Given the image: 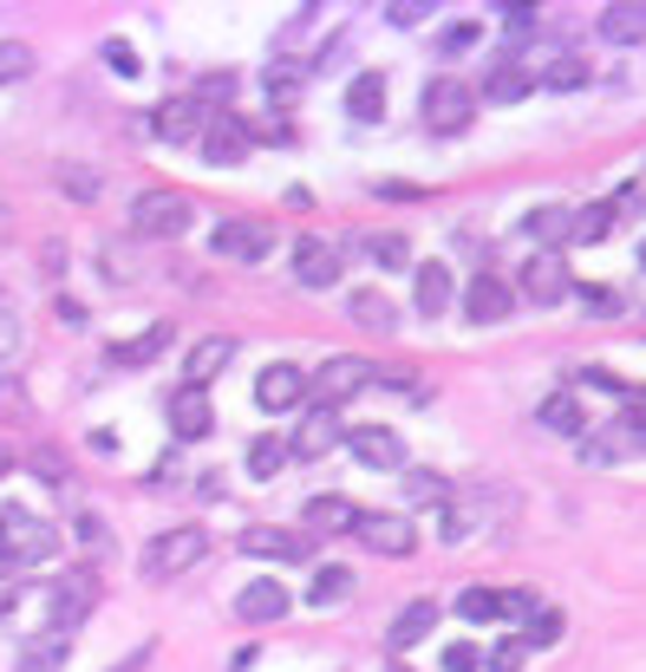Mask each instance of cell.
<instances>
[{
  "mask_svg": "<svg viewBox=\"0 0 646 672\" xmlns=\"http://www.w3.org/2000/svg\"><path fill=\"white\" fill-rule=\"evenodd\" d=\"M210 555V535L197 523H183V529H163L157 542H144V555H138V568H144V582H177L183 568H197Z\"/></svg>",
  "mask_w": 646,
  "mask_h": 672,
  "instance_id": "1",
  "label": "cell"
},
{
  "mask_svg": "<svg viewBox=\"0 0 646 672\" xmlns=\"http://www.w3.org/2000/svg\"><path fill=\"white\" fill-rule=\"evenodd\" d=\"M190 223H197V203L183 190H138L131 196V235H144V242H170Z\"/></svg>",
  "mask_w": 646,
  "mask_h": 672,
  "instance_id": "2",
  "label": "cell"
},
{
  "mask_svg": "<svg viewBox=\"0 0 646 672\" xmlns=\"http://www.w3.org/2000/svg\"><path fill=\"white\" fill-rule=\"evenodd\" d=\"M0 548H7L20 568L53 562V555H60V529L46 523V516H27L20 503H7V510H0Z\"/></svg>",
  "mask_w": 646,
  "mask_h": 672,
  "instance_id": "3",
  "label": "cell"
},
{
  "mask_svg": "<svg viewBox=\"0 0 646 672\" xmlns=\"http://www.w3.org/2000/svg\"><path fill=\"white\" fill-rule=\"evenodd\" d=\"M372 378H379V366H372V360H359V353H340V360H327L320 373H307V398H320L327 412H340V405H347V398H359Z\"/></svg>",
  "mask_w": 646,
  "mask_h": 672,
  "instance_id": "4",
  "label": "cell"
},
{
  "mask_svg": "<svg viewBox=\"0 0 646 672\" xmlns=\"http://www.w3.org/2000/svg\"><path fill=\"white\" fill-rule=\"evenodd\" d=\"M470 118H477V92L464 85V78H431L425 85V125L437 138H457V131H470Z\"/></svg>",
  "mask_w": 646,
  "mask_h": 672,
  "instance_id": "5",
  "label": "cell"
},
{
  "mask_svg": "<svg viewBox=\"0 0 646 672\" xmlns=\"http://www.w3.org/2000/svg\"><path fill=\"white\" fill-rule=\"evenodd\" d=\"M46 620H53V633H72L92 607H98V568H72L60 588H46Z\"/></svg>",
  "mask_w": 646,
  "mask_h": 672,
  "instance_id": "6",
  "label": "cell"
},
{
  "mask_svg": "<svg viewBox=\"0 0 646 672\" xmlns=\"http://www.w3.org/2000/svg\"><path fill=\"white\" fill-rule=\"evenodd\" d=\"M340 275H347V255H340L333 242H320V235H300V242H294V281H300V288L327 295V288H340Z\"/></svg>",
  "mask_w": 646,
  "mask_h": 672,
  "instance_id": "7",
  "label": "cell"
},
{
  "mask_svg": "<svg viewBox=\"0 0 646 672\" xmlns=\"http://www.w3.org/2000/svg\"><path fill=\"white\" fill-rule=\"evenodd\" d=\"M144 125H150V138H157V145H197L210 118H203V105L183 92V98H163V105H157Z\"/></svg>",
  "mask_w": 646,
  "mask_h": 672,
  "instance_id": "8",
  "label": "cell"
},
{
  "mask_svg": "<svg viewBox=\"0 0 646 672\" xmlns=\"http://www.w3.org/2000/svg\"><path fill=\"white\" fill-rule=\"evenodd\" d=\"M353 535L372 548V555H412V548H419L412 523H405V516H392V510H359Z\"/></svg>",
  "mask_w": 646,
  "mask_h": 672,
  "instance_id": "9",
  "label": "cell"
},
{
  "mask_svg": "<svg viewBox=\"0 0 646 672\" xmlns=\"http://www.w3.org/2000/svg\"><path fill=\"white\" fill-rule=\"evenodd\" d=\"M197 145H203V157H210L215 170H229V163H242V157H248V145H255V138H248V118L215 111L210 125H203V138H197Z\"/></svg>",
  "mask_w": 646,
  "mask_h": 672,
  "instance_id": "10",
  "label": "cell"
},
{
  "mask_svg": "<svg viewBox=\"0 0 646 672\" xmlns=\"http://www.w3.org/2000/svg\"><path fill=\"white\" fill-rule=\"evenodd\" d=\"M347 450H353L366 470H405V438L392 425H353L347 431Z\"/></svg>",
  "mask_w": 646,
  "mask_h": 672,
  "instance_id": "11",
  "label": "cell"
},
{
  "mask_svg": "<svg viewBox=\"0 0 646 672\" xmlns=\"http://www.w3.org/2000/svg\"><path fill=\"white\" fill-rule=\"evenodd\" d=\"M242 555H268V562H314V535H294V529H242V542H235Z\"/></svg>",
  "mask_w": 646,
  "mask_h": 672,
  "instance_id": "12",
  "label": "cell"
},
{
  "mask_svg": "<svg viewBox=\"0 0 646 672\" xmlns=\"http://www.w3.org/2000/svg\"><path fill=\"white\" fill-rule=\"evenodd\" d=\"M255 405H262V412H294V405H307V373L287 366V360L262 366V378H255Z\"/></svg>",
  "mask_w": 646,
  "mask_h": 672,
  "instance_id": "13",
  "label": "cell"
},
{
  "mask_svg": "<svg viewBox=\"0 0 646 672\" xmlns=\"http://www.w3.org/2000/svg\"><path fill=\"white\" fill-rule=\"evenodd\" d=\"M587 463H621V457H646V418H614L607 431H601V445H581Z\"/></svg>",
  "mask_w": 646,
  "mask_h": 672,
  "instance_id": "14",
  "label": "cell"
},
{
  "mask_svg": "<svg viewBox=\"0 0 646 672\" xmlns=\"http://www.w3.org/2000/svg\"><path fill=\"white\" fill-rule=\"evenodd\" d=\"M222 366H235V333H210V340H197V346L183 353V385L203 392Z\"/></svg>",
  "mask_w": 646,
  "mask_h": 672,
  "instance_id": "15",
  "label": "cell"
},
{
  "mask_svg": "<svg viewBox=\"0 0 646 672\" xmlns=\"http://www.w3.org/2000/svg\"><path fill=\"white\" fill-rule=\"evenodd\" d=\"M235 620H248V627H275L287 620V588L282 582H248V588H235Z\"/></svg>",
  "mask_w": 646,
  "mask_h": 672,
  "instance_id": "16",
  "label": "cell"
},
{
  "mask_svg": "<svg viewBox=\"0 0 646 672\" xmlns=\"http://www.w3.org/2000/svg\"><path fill=\"white\" fill-rule=\"evenodd\" d=\"M170 431L183 438V445H197V438H210L215 431V412H210V392H170Z\"/></svg>",
  "mask_w": 646,
  "mask_h": 672,
  "instance_id": "17",
  "label": "cell"
},
{
  "mask_svg": "<svg viewBox=\"0 0 646 672\" xmlns=\"http://www.w3.org/2000/svg\"><path fill=\"white\" fill-rule=\"evenodd\" d=\"M522 295L536 300V307H555V300L574 295V275L555 262V255H536V262L522 268Z\"/></svg>",
  "mask_w": 646,
  "mask_h": 672,
  "instance_id": "18",
  "label": "cell"
},
{
  "mask_svg": "<svg viewBox=\"0 0 646 672\" xmlns=\"http://www.w3.org/2000/svg\"><path fill=\"white\" fill-rule=\"evenodd\" d=\"M484 516H490V497H451V503L437 510V542H444V548H457V542H470Z\"/></svg>",
  "mask_w": 646,
  "mask_h": 672,
  "instance_id": "19",
  "label": "cell"
},
{
  "mask_svg": "<svg viewBox=\"0 0 646 672\" xmlns=\"http://www.w3.org/2000/svg\"><path fill=\"white\" fill-rule=\"evenodd\" d=\"M275 248V228L268 223H222L215 228V255H229V262H262Z\"/></svg>",
  "mask_w": 646,
  "mask_h": 672,
  "instance_id": "20",
  "label": "cell"
},
{
  "mask_svg": "<svg viewBox=\"0 0 646 672\" xmlns=\"http://www.w3.org/2000/svg\"><path fill=\"white\" fill-rule=\"evenodd\" d=\"M509 307H516V288H509V281H497V275H477V281L464 288V313H470L477 327H497Z\"/></svg>",
  "mask_w": 646,
  "mask_h": 672,
  "instance_id": "21",
  "label": "cell"
},
{
  "mask_svg": "<svg viewBox=\"0 0 646 672\" xmlns=\"http://www.w3.org/2000/svg\"><path fill=\"white\" fill-rule=\"evenodd\" d=\"M431 627H437V600H405L399 614H392V627H385V647L392 653H405V647H419Z\"/></svg>",
  "mask_w": 646,
  "mask_h": 672,
  "instance_id": "22",
  "label": "cell"
},
{
  "mask_svg": "<svg viewBox=\"0 0 646 672\" xmlns=\"http://www.w3.org/2000/svg\"><path fill=\"white\" fill-rule=\"evenodd\" d=\"M340 438H347V431H340V412H327V405H314V412H307V425H300V431H294V457H327V450L340 445Z\"/></svg>",
  "mask_w": 646,
  "mask_h": 672,
  "instance_id": "23",
  "label": "cell"
},
{
  "mask_svg": "<svg viewBox=\"0 0 646 672\" xmlns=\"http://www.w3.org/2000/svg\"><path fill=\"white\" fill-rule=\"evenodd\" d=\"M347 118L353 125H379L385 118V73H359L347 85Z\"/></svg>",
  "mask_w": 646,
  "mask_h": 672,
  "instance_id": "24",
  "label": "cell"
},
{
  "mask_svg": "<svg viewBox=\"0 0 646 672\" xmlns=\"http://www.w3.org/2000/svg\"><path fill=\"white\" fill-rule=\"evenodd\" d=\"M601 40H614V46H634V40H646V7H634V0H614V7H601Z\"/></svg>",
  "mask_w": 646,
  "mask_h": 672,
  "instance_id": "25",
  "label": "cell"
},
{
  "mask_svg": "<svg viewBox=\"0 0 646 672\" xmlns=\"http://www.w3.org/2000/svg\"><path fill=\"white\" fill-rule=\"evenodd\" d=\"M347 313H353L359 327H372V333H399V307H392V295H379V288H353Z\"/></svg>",
  "mask_w": 646,
  "mask_h": 672,
  "instance_id": "26",
  "label": "cell"
},
{
  "mask_svg": "<svg viewBox=\"0 0 646 672\" xmlns=\"http://www.w3.org/2000/svg\"><path fill=\"white\" fill-rule=\"evenodd\" d=\"M529 92H536V73H522L516 60H502V66H490V78H484L477 98H490V105H516V98H529Z\"/></svg>",
  "mask_w": 646,
  "mask_h": 672,
  "instance_id": "27",
  "label": "cell"
},
{
  "mask_svg": "<svg viewBox=\"0 0 646 672\" xmlns=\"http://www.w3.org/2000/svg\"><path fill=\"white\" fill-rule=\"evenodd\" d=\"M353 523H359V510L347 497H307V529L314 535H347Z\"/></svg>",
  "mask_w": 646,
  "mask_h": 672,
  "instance_id": "28",
  "label": "cell"
},
{
  "mask_svg": "<svg viewBox=\"0 0 646 672\" xmlns=\"http://www.w3.org/2000/svg\"><path fill=\"white\" fill-rule=\"evenodd\" d=\"M412 281H419V313L437 320V313L451 307V268H444V262H419V275H412Z\"/></svg>",
  "mask_w": 646,
  "mask_h": 672,
  "instance_id": "29",
  "label": "cell"
},
{
  "mask_svg": "<svg viewBox=\"0 0 646 672\" xmlns=\"http://www.w3.org/2000/svg\"><path fill=\"white\" fill-rule=\"evenodd\" d=\"M542 425H549L555 438H581V431H587V418H581L574 392H549V398H542Z\"/></svg>",
  "mask_w": 646,
  "mask_h": 672,
  "instance_id": "30",
  "label": "cell"
},
{
  "mask_svg": "<svg viewBox=\"0 0 646 672\" xmlns=\"http://www.w3.org/2000/svg\"><path fill=\"white\" fill-rule=\"evenodd\" d=\"M314 607H340V600H353V568H333V562H320L314 568V588H307Z\"/></svg>",
  "mask_w": 646,
  "mask_h": 672,
  "instance_id": "31",
  "label": "cell"
},
{
  "mask_svg": "<svg viewBox=\"0 0 646 672\" xmlns=\"http://www.w3.org/2000/svg\"><path fill=\"white\" fill-rule=\"evenodd\" d=\"M287 457H294V450H287V438H248V477H255V483L282 477Z\"/></svg>",
  "mask_w": 646,
  "mask_h": 672,
  "instance_id": "32",
  "label": "cell"
},
{
  "mask_svg": "<svg viewBox=\"0 0 646 672\" xmlns=\"http://www.w3.org/2000/svg\"><path fill=\"white\" fill-rule=\"evenodd\" d=\"M607 228H614V203H594V210H574V223H569V242H581V248H594V242H607Z\"/></svg>",
  "mask_w": 646,
  "mask_h": 672,
  "instance_id": "33",
  "label": "cell"
},
{
  "mask_svg": "<svg viewBox=\"0 0 646 672\" xmlns=\"http://www.w3.org/2000/svg\"><path fill=\"white\" fill-rule=\"evenodd\" d=\"M170 333H177V327H150L144 340H131V346H118L112 360H118V366H150V360H163V353H170Z\"/></svg>",
  "mask_w": 646,
  "mask_h": 672,
  "instance_id": "34",
  "label": "cell"
},
{
  "mask_svg": "<svg viewBox=\"0 0 646 672\" xmlns=\"http://www.w3.org/2000/svg\"><path fill=\"white\" fill-rule=\"evenodd\" d=\"M405 503H425V510H444L451 503V483L437 470H405Z\"/></svg>",
  "mask_w": 646,
  "mask_h": 672,
  "instance_id": "35",
  "label": "cell"
},
{
  "mask_svg": "<svg viewBox=\"0 0 646 672\" xmlns=\"http://www.w3.org/2000/svg\"><path fill=\"white\" fill-rule=\"evenodd\" d=\"M569 223H574V210H562V203H542V210H529V235L536 242H569Z\"/></svg>",
  "mask_w": 646,
  "mask_h": 672,
  "instance_id": "36",
  "label": "cell"
},
{
  "mask_svg": "<svg viewBox=\"0 0 646 672\" xmlns=\"http://www.w3.org/2000/svg\"><path fill=\"white\" fill-rule=\"evenodd\" d=\"M366 255H372V262H379L385 275H399V268H412V242H405L399 228H392V235H372V242H366Z\"/></svg>",
  "mask_w": 646,
  "mask_h": 672,
  "instance_id": "37",
  "label": "cell"
},
{
  "mask_svg": "<svg viewBox=\"0 0 646 672\" xmlns=\"http://www.w3.org/2000/svg\"><path fill=\"white\" fill-rule=\"evenodd\" d=\"M20 346H27V327H20V307L0 295V373L20 360Z\"/></svg>",
  "mask_w": 646,
  "mask_h": 672,
  "instance_id": "38",
  "label": "cell"
},
{
  "mask_svg": "<svg viewBox=\"0 0 646 672\" xmlns=\"http://www.w3.org/2000/svg\"><path fill=\"white\" fill-rule=\"evenodd\" d=\"M235 92H242V78L235 73H203L197 85H190V98L210 111V105H235Z\"/></svg>",
  "mask_w": 646,
  "mask_h": 672,
  "instance_id": "39",
  "label": "cell"
},
{
  "mask_svg": "<svg viewBox=\"0 0 646 672\" xmlns=\"http://www.w3.org/2000/svg\"><path fill=\"white\" fill-rule=\"evenodd\" d=\"M66 666V633H46L33 640V653H20V672H60Z\"/></svg>",
  "mask_w": 646,
  "mask_h": 672,
  "instance_id": "40",
  "label": "cell"
},
{
  "mask_svg": "<svg viewBox=\"0 0 646 672\" xmlns=\"http://www.w3.org/2000/svg\"><path fill=\"white\" fill-rule=\"evenodd\" d=\"M562 627H569V620H562L555 607H542L536 620H522V647H555V640H562Z\"/></svg>",
  "mask_w": 646,
  "mask_h": 672,
  "instance_id": "41",
  "label": "cell"
},
{
  "mask_svg": "<svg viewBox=\"0 0 646 672\" xmlns=\"http://www.w3.org/2000/svg\"><path fill=\"white\" fill-rule=\"evenodd\" d=\"M536 85H549V92H574V85H587V60H574V53H562L549 73L536 78Z\"/></svg>",
  "mask_w": 646,
  "mask_h": 672,
  "instance_id": "42",
  "label": "cell"
},
{
  "mask_svg": "<svg viewBox=\"0 0 646 672\" xmlns=\"http://www.w3.org/2000/svg\"><path fill=\"white\" fill-rule=\"evenodd\" d=\"M27 73H33V46L27 40H0V85H13Z\"/></svg>",
  "mask_w": 646,
  "mask_h": 672,
  "instance_id": "43",
  "label": "cell"
},
{
  "mask_svg": "<svg viewBox=\"0 0 646 672\" xmlns=\"http://www.w3.org/2000/svg\"><path fill=\"white\" fill-rule=\"evenodd\" d=\"M98 60H105L118 78H138L144 73V60H138V46H131V40H105V46H98Z\"/></svg>",
  "mask_w": 646,
  "mask_h": 672,
  "instance_id": "44",
  "label": "cell"
},
{
  "mask_svg": "<svg viewBox=\"0 0 646 672\" xmlns=\"http://www.w3.org/2000/svg\"><path fill=\"white\" fill-rule=\"evenodd\" d=\"M497 614H509V620H536V614H542V595H536V588H502Z\"/></svg>",
  "mask_w": 646,
  "mask_h": 672,
  "instance_id": "45",
  "label": "cell"
},
{
  "mask_svg": "<svg viewBox=\"0 0 646 672\" xmlns=\"http://www.w3.org/2000/svg\"><path fill=\"white\" fill-rule=\"evenodd\" d=\"M72 535H78L92 555H105V548H112V529H105V516H92V510H78V516H72Z\"/></svg>",
  "mask_w": 646,
  "mask_h": 672,
  "instance_id": "46",
  "label": "cell"
},
{
  "mask_svg": "<svg viewBox=\"0 0 646 672\" xmlns=\"http://www.w3.org/2000/svg\"><path fill=\"white\" fill-rule=\"evenodd\" d=\"M457 614H464V620H497V588H464V595H457Z\"/></svg>",
  "mask_w": 646,
  "mask_h": 672,
  "instance_id": "47",
  "label": "cell"
},
{
  "mask_svg": "<svg viewBox=\"0 0 646 672\" xmlns=\"http://www.w3.org/2000/svg\"><path fill=\"white\" fill-rule=\"evenodd\" d=\"M502 33H516V40H529L536 26H542V7H497Z\"/></svg>",
  "mask_w": 646,
  "mask_h": 672,
  "instance_id": "48",
  "label": "cell"
},
{
  "mask_svg": "<svg viewBox=\"0 0 646 672\" xmlns=\"http://www.w3.org/2000/svg\"><path fill=\"white\" fill-rule=\"evenodd\" d=\"M431 13H437L431 0H385V20H392V26H419V20H431Z\"/></svg>",
  "mask_w": 646,
  "mask_h": 672,
  "instance_id": "49",
  "label": "cell"
},
{
  "mask_svg": "<svg viewBox=\"0 0 646 672\" xmlns=\"http://www.w3.org/2000/svg\"><path fill=\"white\" fill-rule=\"evenodd\" d=\"M484 672H522V640H502L484 653Z\"/></svg>",
  "mask_w": 646,
  "mask_h": 672,
  "instance_id": "50",
  "label": "cell"
},
{
  "mask_svg": "<svg viewBox=\"0 0 646 672\" xmlns=\"http://www.w3.org/2000/svg\"><path fill=\"white\" fill-rule=\"evenodd\" d=\"M444 672H484V653L470 640H457V647H444Z\"/></svg>",
  "mask_w": 646,
  "mask_h": 672,
  "instance_id": "51",
  "label": "cell"
},
{
  "mask_svg": "<svg viewBox=\"0 0 646 672\" xmlns=\"http://www.w3.org/2000/svg\"><path fill=\"white\" fill-rule=\"evenodd\" d=\"M574 295L587 300L594 313H621V295H614V288H594V281H574Z\"/></svg>",
  "mask_w": 646,
  "mask_h": 672,
  "instance_id": "52",
  "label": "cell"
},
{
  "mask_svg": "<svg viewBox=\"0 0 646 672\" xmlns=\"http://www.w3.org/2000/svg\"><path fill=\"white\" fill-rule=\"evenodd\" d=\"M60 190H66L72 203H92V196H98V177H92V170H66V183H60Z\"/></svg>",
  "mask_w": 646,
  "mask_h": 672,
  "instance_id": "53",
  "label": "cell"
},
{
  "mask_svg": "<svg viewBox=\"0 0 646 672\" xmlns=\"http://www.w3.org/2000/svg\"><path fill=\"white\" fill-rule=\"evenodd\" d=\"M294 85H300V66H275V73H268V92H275V98H294Z\"/></svg>",
  "mask_w": 646,
  "mask_h": 672,
  "instance_id": "54",
  "label": "cell"
},
{
  "mask_svg": "<svg viewBox=\"0 0 646 672\" xmlns=\"http://www.w3.org/2000/svg\"><path fill=\"white\" fill-rule=\"evenodd\" d=\"M33 470H40V477H53V483H66V463H60V450H33Z\"/></svg>",
  "mask_w": 646,
  "mask_h": 672,
  "instance_id": "55",
  "label": "cell"
},
{
  "mask_svg": "<svg viewBox=\"0 0 646 672\" xmlns=\"http://www.w3.org/2000/svg\"><path fill=\"white\" fill-rule=\"evenodd\" d=\"M464 46H477V26H470V20H464V26H451V33H444V53H464Z\"/></svg>",
  "mask_w": 646,
  "mask_h": 672,
  "instance_id": "56",
  "label": "cell"
},
{
  "mask_svg": "<svg viewBox=\"0 0 646 672\" xmlns=\"http://www.w3.org/2000/svg\"><path fill=\"white\" fill-rule=\"evenodd\" d=\"M255 138H262V145H287V138H294V131H287L282 118H262V131H255Z\"/></svg>",
  "mask_w": 646,
  "mask_h": 672,
  "instance_id": "57",
  "label": "cell"
},
{
  "mask_svg": "<svg viewBox=\"0 0 646 672\" xmlns=\"http://www.w3.org/2000/svg\"><path fill=\"white\" fill-rule=\"evenodd\" d=\"M144 666H150V647H138L131 660H118V666H112V672H144Z\"/></svg>",
  "mask_w": 646,
  "mask_h": 672,
  "instance_id": "58",
  "label": "cell"
},
{
  "mask_svg": "<svg viewBox=\"0 0 646 672\" xmlns=\"http://www.w3.org/2000/svg\"><path fill=\"white\" fill-rule=\"evenodd\" d=\"M0 477H7V450H0Z\"/></svg>",
  "mask_w": 646,
  "mask_h": 672,
  "instance_id": "59",
  "label": "cell"
},
{
  "mask_svg": "<svg viewBox=\"0 0 646 672\" xmlns=\"http://www.w3.org/2000/svg\"><path fill=\"white\" fill-rule=\"evenodd\" d=\"M640 268H646V242H640Z\"/></svg>",
  "mask_w": 646,
  "mask_h": 672,
  "instance_id": "60",
  "label": "cell"
}]
</instances>
